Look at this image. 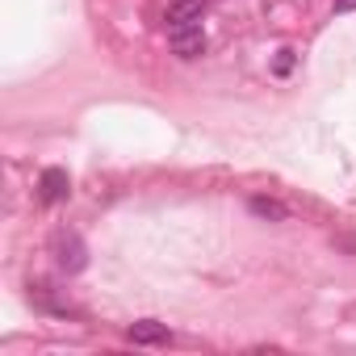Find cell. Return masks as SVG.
I'll return each instance as SVG.
<instances>
[{"label":"cell","mask_w":356,"mask_h":356,"mask_svg":"<svg viewBox=\"0 0 356 356\" xmlns=\"http://www.w3.org/2000/svg\"><path fill=\"white\" fill-rule=\"evenodd\" d=\"M67 193H72V181H67L63 168H47L38 176V197H42V206H59V202H67Z\"/></svg>","instance_id":"3"},{"label":"cell","mask_w":356,"mask_h":356,"mask_svg":"<svg viewBox=\"0 0 356 356\" xmlns=\"http://www.w3.org/2000/svg\"><path fill=\"white\" fill-rule=\"evenodd\" d=\"M356 9V0H335V13H352Z\"/></svg>","instance_id":"7"},{"label":"cell","mask_w":356,"mask_h":356,"mask_svg":"<svg viewBox=\"0 0 356 356\" xmlns=\"http://www.w3.org/2000/svg\"><path fill=\"white\" fill-rule=\"evenodd\" d=\"M210 0H172L168 5V26H181V22H202L206 17Z\"/></svg>","instance_id":"4"},{"label":"cell","mask_w":356,"mask_h":356,"mask_svg":"<svg viewBox=\"0 0 356 356\" xmlns=\"http://www.w3.org/2000/svg\"><path fill=\"white\" fill-rule=\"evenodd\" d=\"M248 210H252V214H260V218H273V222H285V218H289V210H285L277 197H252V202H248Z\"/></svg>","instance_id":"6"},{"label":"cell","mask_w":356,"mask_h":356,"mask_svg":"<svg viewBox=\"0 0 356 356\" xmlns=\"http://www.w3.org/2000/svg\"><path fill=\"white\" fill-rule=\"evenodd\" d=\"M55 260H59V268H63V273H80V268L88 264L84 239H80L76 231H59V235H55Z\"/></svg>","instance_id":"2"},{"label":"cell","mask_w":356,"mask_h":356,"mask_svg":"<svg viewBox=\"0 0 356 356\" xmlns=\"http://www.w3.org/2000/svg\"><path fill=\"white\" fill-rule=\"evenodd\" d=\"M206 26L202 22H181V26H168V47H172V55L176 59H197V55H206Z\"/></svg>","instance_id":"1"},{"label":"cell","mask_w":356,"mask_h":356,"mask_svg":"<svg viewBox=\"0 0 356 356\" xmlns=\"http://www.w3.org/2000/svg\"><path fill=\"white\" fill-rule=\"evenodd\" d=\"M130 339L134 343H168V327L155 323V318H143V323L130 327Z\"/></svg>","instance_id":"5"}]
</instances>
